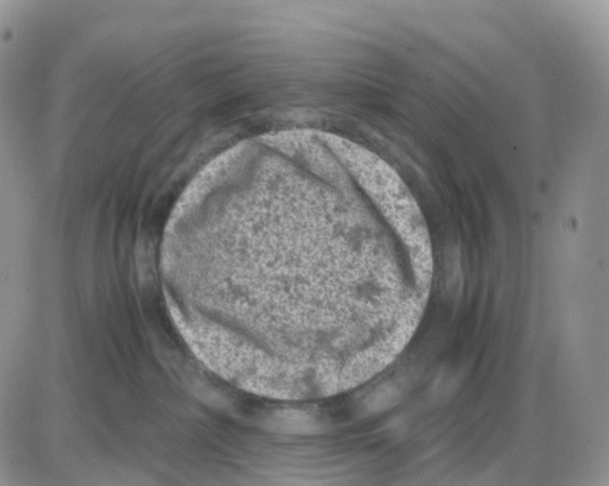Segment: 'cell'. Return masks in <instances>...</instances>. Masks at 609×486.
Wrapping results in <instances>:
<instances>
[{
  "label": "cell",
  "mask_w": 609,
  "mask_h": 486,
  "mask_svg": "<svg viewBox=\"0 0 609 486\" xmlns=\"http://www.w3.org/2000/svg\"><path fill=\"white\" fill-rule=\"evenodd\" d=\"M399 393L393 385H385L368 396L364 403V412L368 414L381 413L391 409L398 403Z\"/></svg>",
  "instance_id": "1"
},
{
  "label": "cell",
  "mask_w": 609,
  "mask_h": 486,
  "mask_svg": "<svg viewBox=\"0 0 609 486\" xmlns=\"http://www.w3.org/2000/svg\"><path fill=\"white\" fill-rule=\"evenodd\" d=\"M276 423L277 428L282 430L308 433L314 428L315 430L314 423H312L308 417H304L299 414L282 415L277 419Z\"/></svg>",
  "instance_id": "2"
}]
</instances>
